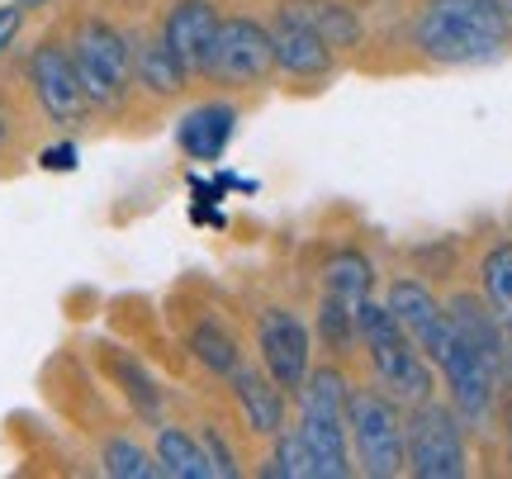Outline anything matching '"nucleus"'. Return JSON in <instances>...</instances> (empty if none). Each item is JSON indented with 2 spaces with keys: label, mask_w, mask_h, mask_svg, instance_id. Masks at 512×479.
<instances>
[{
  "label": "nucleus",
  "mask_w": 512,
  "mask_h": 479,
  "mask_svg": "<svg viewBox=\"0 0 512 479\" xmlns=\"http://www.w3.org/2000/svg\"><path fill=\"white\" fill-rule=\"evenodd\" d=\"M413 48L432 67H489L512 48V15L498 0H422Z\"/></svg>",
  "instance_id": "f257e3e1"
},
{
  "label": "nucleus",
  "mask_w": 512,
  "mask_h": 479,
  "mask_svg": "<svg viewBox=\"0 0 512 479\" xmlns=\"http://www.w3.org/2000/svg\"><path fill=\"white\" fill-rule=\"evenodd\" d=\"M356 332H361V351L370 361L375 385L394 399V404H422L437 394V370L418 351V342L399 328V318L384 309V299H361L356 304Z\"/></svg>",
  "instance_id": "f03ea898"
},
{
  "label": "nucleus",
  "mask_w": 512,
  "mask_h": 479,
  "mask_svg": "<svg viewBox=\"0 0 512 479\" xmlns=\"http://www.w3.org/2000/svg\"><path fill=\"white\" fill-rule=\"evenodd\" d=\"M347 394L351 380L342 361H328V366H313L309 380L299 385V437L309 446L313 470L318 479H347L356 475V461H351V437H347Z\"/></svg>",
  "instance_id": "7ed1b4c3"
},
{
  "label": "nucleus",
  "mask_w": 512,
  "mask_h": 479,
  "mask_svg": "<svg viewBox=\"0 0 512 479\" xmlns=\"http://www.w3.org/2000/svg\"><path fill=\"white\" fill-rule=\"evenodd\" d=\"M67 48H72V62L95 110L100 114L124 110L128 95H133V38L124 29H114L110 19L91 15L72 29Z\"/></svg>",
  "instance_id": "20e7f679"
},
{
  "label": "nucleus",
  "mask_w": 512,
  "mask_h": 479,
  "mask_svg": "<svg viewBox=\"0 0 512 479\" xmlns=\"http://www.w3.org/2000/svg\"><path fill=\"white\" fill-rule=\"evenodd\" d=\"M470 427L460 423L451 404H441L437 394L422 404L403 408V461L408 475L418 479H460L470 475V446H465Z\"/></svg>",
  "instance_id": "39448f33"
},
{
  "label": "nucleus",
  "mask_w": 512,
  "mask_h": 479,
  "mask_svg": "<svg viewBox=\"0 0 512 479\" xmlns=\"http://www.w3.org/2000/svg\"><path fill=\"white\" fill-rule=\"evenodd\" d=\"M347 437L356 475L394 479L408 470L403 461V404H394L380 385H351L347 394Z\"/></svg>",
  "instance_id": "423d86ee"
},
{
  "label": "nucleus",
  "mask_w": 512,
  "mask_h": 479,
  "mask_svg": "<svg viewBox=\"0 0 512 479\" xmlns=\"http://www.w3.org/2000/svg\"><path fill=\"white\" fill-rule=\"evenodd\" d=\"M24 72H29V91H34L38 110H43L48 124H57V129H67V133L91 124L95 105H91V95H86V86H81V72H76L67 38H43L34 53H29Z\"/></svg>",
  "instance_id": "0eeeda50"
},
{
  "label": "nucleus",
  "mask_w": 512,
  "mask_h": 479,
  "mask_svg": "<svg viewBox=\"0 0 512 479\" xmlns=\"http://www.w3.org/2000/svg\"><path fill=\"white\" fill-rule=\"evenodd\" d=\"M275 76V43L271 29L261 19L233 15L219 19V34L204 62V81L228 86V91H247V86H266Z\"/></svg>",
  "instance_id": "6e6552de"
},
{
  "label": "nucleus",
  "mask_w": 512,
  "mask_h": 479,
  "mask_svg": "<svg viewBox=\"0 0 512 479\" xmlns=\"http://www.w3.org/2000/svg\"><path fill=\"white\" fill-rule=\"evenodd\" d=\"M256 351H261V366L285 394H299V385L309 380L313 370V332L309 323L285 309V304H271L256 318Z\"/></svg>",
  "instance_id": "1a4fd4ad"
},
{
  "label": "nucleus",
  "mask_w": 512,
  "mask_h": 479,
  "mask_svg": "<svg viewBox=\"0 0 512 479\" xmlns=\"http://www.w3.org/2000/svg\"><path fill=\"white\" fill-rule=\"evenodd\" d=\"M219 5L214 0H176L162 19V38L166 48L181 57V67L190 76H204V62H209V48H214V34H219Z\"/></svg>",
  "instance_id": "9d476101"
},
{
  "label": "nucleus",
  "mask_w": 512,
  "mask_h": 479,
  "mask_svg": "<svg viewBox=\"0 0 512 479\" xmlns=\"http://www.w3.org/2000/svg\"><path fill=\"white\" fill-rule=\"evenodd\" d=\"M228 389H233V404H238V413H242V427H247L252 437L271 442L275 432L285 427V399H290V394L266 375V366H247V361H242V366L228 375Z\"/></svg>",
  "instance_id": "9b49d317"
},
{
  "label": "nucleus",
  "mask_w": 512,
  "mask_h": 479,
  "mask_svg": "<svg viewBox=\"0 0 512 479\" xmlns=\"http://www.w3.org/2000/svg\"><path fill=\"white\" fill-rule=\"evenodd\" d=\"M242 110L233 100H204L195 110H185L176 119V148L190 157V162H219L233 133H238Z\"/></svg>",
  "instance_id": "f8f14e48"
},
{
  "label": "nucleus",
  "mask_w": 512,
  "mask_h": 479,
  "mask_svg": "<svg viewBox=\"0 0 512 479\" xmlns=\"http://www.w3.org/2000/svg\"><path fill=\"white\" fill-rule=\"evenodd\" d=\"M446 314H451L456 332L484 356V366L494 370L498 385H503V380H508V332H503V323L494 318V309L484 304V295L456 290V295L446 299Z\"/></svg>",
  "instance_id": "ddd939ff"
},
{
  "label": "nucleus",
  "mask_w": 512,
  "mask_h": 479,
  "mask_svg": "<svg viewBox=\"0 0 512 479\" xmlns=\"http://www.w3.org/2000/svg\"><path fill=\"white\" fill-rule=\"evenodd\" d=\"M271 43H275V72L280 76H294V81H323V76H332V67H337V53H332L313 29L294 24V19H275Z\"/></svg>",
  "instance_id": "4468645a"
},
{
  "label": "nucleus",
  "mask_w": 512,
  "mask_h": 479,
  "mask_svg": "<svg viewBox=\"0 0 512 479\" xmlns=\"http://www.w3.org/2000/svg\"><path fill=\"white\" fill-rule=\"evenodd\" d=\"M280 19H294L328 43L332 53H351L361 43V19L356 10H347L342 0H285L280 5Z\"/></svg>",
  "instance_id": "2eb2a0df"
},
{
  "label": "nucleus",
  "mask_w": 512,
  "mask_h": 479,
  "mask_svg": "<svg viewBox=\"0 0 512 479\" xmlns=\"http://www.w3.org/2000/svg\"><path fill=\"white\" fill-rule=\"evenodd\" d=\"M133 86L152 100H176L190 86V72L181 67V57L166 48L162 34L133 43Z\"/></svg>",
  "instance_id": "dca6fc26"
},
{
  "label": "nucleus",
  "mask_w": 512,
  "mask_h": 479,
  "mask_svg": "<svg viewBox=\"0 0 512 479\" xmlns=\"http://www.w3.org/2000/svg\"><path fill=\"white\" fill-rule=\"evenodd\" d=\"M479 295L494 309V318L508 332V380L512 389V238H498L484 257H479Z\"/></svg>",
  "instance_id": "f3484780"
},
{
  "label": "nucleus",
  "mask_w": 512,
  "mask_h": 479,
  "mask_svg": "<svg viewBox=\"0 0 512 479\" xmlns=\"http://www.w3.org/2000/svg\"><path fill=\"white\" fill-rule=\"evenodd\" d=\"M152 456L162 465V475L171 479H214V461L204 451L200 437H190L185 427H157V442H152Z\"/></svg>",
  "instance_id": "a211bd4d"
},
{
  "label": "nucleus",
  "mask_w": 512,
  "mask_h": 479,
  "mask_svg": "<svg viewBox=\"0 0 512 479\" xmlns=\"http://www.w3.org/2000/svg\"><path fill=\"white\" fill-rule=\"evenodd\" d=\"M323 295H337L347 304H361V299L375 295V261L361 252V247H337L323 261Z\"/></svg>",
  "instance_id": "6ab92c4d"
},
{
  "label": "nucleus",
  "mask_w": 512,
  "mask_h": 479,
  "mask_svg": "<svg viewBox=\"0 0 512 479\" xmlns=\"http://www.w3.org/2000/svg\"><path fill=\"white\" fill-rule=\"evenodd\" d=\"M318 342L328 347V361H351L361 351V332H356V304L337 295H318V318H313Z\"/></svg>",
  "instance_id": "aec40b11"
},
{
  "label": "nucleus",
  "mask_w": 512,
  "mask_h": 479,
  "mask_svg": "<svg viewBox=\"0 0 512 479\" xmlns=\"http://www.w3.org/2000/svg\"><path fill=\"white\" fill-rule=\"evenodd\" d=\"M190 351H195V361H200L209 375H233V370L242 366V347H238V337L223 328L219 318H204L200 328L190 332Z\"/></svg>",
  "instance_id": "412c9836"
},
{
  "label": "nucleus",
  "mask_w": 512,
  "mask_h": 479,
  "mask_svg": "<svg viewBox=\"0 0 512 479\" xmlns=\"http://www.w3.org/2000/svg\"><path fill=\"white\" fill-rule=\"evenodd\" d=\"M261 475L266 479H318L304 437L290 432V427H280V432L271 437V456H266V465H261Z\"/></svg>",
  "instance_id": "4be33fe9"
},
{
  "label": "nucleus",
  "mask_w": 512,
  "mask_h": 479,
  "mask_svg": "<svg viewBox=\"0 0 512 479\" xmlns=\"http://www.w3.org/2000/svg\"><path fill=\"white\" fill-rule=\"evenodd\" d=\"M100 465H105V475H114V479H157L162 475L157 456L143 451L133 437H110L105 451H100Z\"/></svg>",
  "instance_id": "5701e85b"
},
{
  "label": "nucleus",
  "mask_w": 512,
  "mask_h": 479,
  "mask_svg": "<svg viewBox=\"0 0 512 479\" xmlns=\"http://www.w3.org/2000/svg\"><path fill=\"white\" fill-rule=\"evenodd\" d=\"M204 451H209V461H214V475L219 479H233V475H242V465H238V456H233V446H228V437H223L219 427L209 423L204 427Z\"/></svg>",
  "instance_id": "b1692460"
},
{
  "label": "nucleus",
  "mask_w": 512,
  "mask_h": 479,
  "mask_svg": "<svg viewBox=\"0 0 512 479\" xmlns=\"http://www.w3.org/2000/svg\"><path fill=\"white\" fill-rule=\"evenodd\" d=\"M76 162H81V152H76L72 138H62V143L38 152V166H43V171H76Z\"/></svg>",
  "instance_id": "393cba45"
},
{
  "label": "nucleus",
  "mask_w": 512,
  "mask_h": 479,
  "mask_svg": "<svg viewBox=\"0 0 512 479\" xmlns=\"http://www.w3.org/2000/svg\"><path fill=\"white\" fill-rule=\"evenodd\" d=\"M19 29H24V5H0V57L15 48Z\"/></svg>",
  "instance_id": "a878e982"
},
{
  "label": "nucleus",
  "mask_w": 512,
  "mask_h": 479,
  "mask_svg": "<svg viewBox=\"0 0 512 479\" xmlns=\"http://www.w3.org/2000/svg\"><path fill=\"white\" fill-rule=\"evenodd\" d=\"M10 143H15V119H10V110H5V100H0V157L10 152Z\"/></svg>",
  "instance_id": "bb28decb"
},
{
  "label": "nucleus",
  "mask_w": 512,
  "mask_h": 479,
  "mask_svg": "<svg viewBox=\"0 0 512 479\" xmlns=\"http://www.w3.org/2000/svg\"><path fill=\"white\" fill-rule=\"evenodd\" d=\"M15 5H24V15H34V10H48L53 0H15Z\"/></svg>",
  "instance_id": "cd10ccee"
},
{
  "label": "nucleus",
  "mask_w": 512,
  "mask_h": 479,
  "mask_svg": "<svg viewBox=\"0 0 512 479\" xmlns=\"http://www.w3.org/2000/svg\"><path fill=\"white\" fill-rule=\"evenodd\" d=\"M508 456H512V404H508Z\"/></svg>",
  "instance_id": "c85d7f7f"
}]
</instances>
